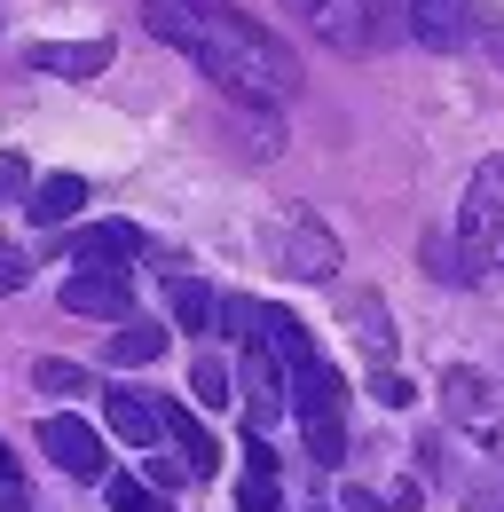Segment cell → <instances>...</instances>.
<instances>
[{"instance_id": "1", "label": "cell", "mask_w": 504, "mask_h": 512, "mask_svg": "<svg viewBox=\"0 0 504 512\" xmlns=\"http://www.w3.org/2000/svg\"><path fill=\"white\" fill-rule=\"evenodd\" d=\"M142 24L166 48H182L189 64L205 71L221 95H237V103L268 111V103H284L300 87V56L268 24H252L245 8H229V0H142Z\"/></svg>"}, {"instance_id": "2", "label": "cell", "mask_w": 504, "mask_h": 512, "mask_svg": "<svg viewBox=\"0 0 504 512\" xmlns=\"http://www.w3.org/2000/svg\"><path fill=\"white\" fill-rule=\"evenodd\" d=\"M426 260H434L441 284H497L504 276V158L473 166V190L457 205V245L434 237Z\"/></svg>"}, {"instance_id": "3", "label": "cell", "mask_w": 504, "mask_h": 512, "mask_svg": "<svg viewBox=\"0 0 504 512\" xmlns=\"http://www.w3.org/2000/svg\"><path fill=\"white\" fill-rule=\"evenodd\" d=\"M292 410H300V434H308L315 465H339L347 457V410H339V371L323 355L292 371Z\"/></svg>"}, {"instance_id": "4", "label": "cell", "mask_w": 504, "mask_h": 512, "mask_svg": "<svg viewBox=\"0 0 504 512\" xmlns=\"http://www.w3.org/2000/svg\"><path fill=\"white\" fill-rule=\"evenodd\" d=\"M441 410H449L457 434H473L489 457H504V386L489 379V371L449 363V371H441Z\"/></svg>"}, {"instance_id": "5", "label": "cell", "mask_w": 504, "mask_h": 512, "mask_svg": "<svg viewBox=\"0 0 504 512\" xmlns=\"http://www.w3.org/2000/svg\"><path fill=\"white\" fill-rule=\"evenodd\" d=\"M268 253H276L284 276H300V284H331V276H339V237H331L315 213H276Z\"/></svg>"}, {"instance_id": "6", "label": "cell", "mask_w": 504, "mask_h": 512, "mask_svg": "<svg viewBox=\"0 0 504 512\" xmlns=\"http://www.w3.org/2000/svg\"><path fill=\"white\" fill-rule=\"evenodd\" d=\"M315 24H323V40H331V48L371 56V48H386L394 32H410V8H402V0H331Z\"/></svg>"}, {"instance_id": "7", "label": "cell", "mask_w": 504, "mask_h": 512, "mask_svg": "<svg viewBox=\"0 0 504 512\" xmlns=\"http://www.w3.org/2000/svg\"><path fill=\"white\" fill-rule=\"evenodd\" d=\"M237 402H245V426L268 434L284 410H292V371L268 355V339H245V363H237Z\"/></svg>"}, {"instance_id": "8", "label": "cell", "mask_w": 504, "mask_h": 512, "mask_svg": "<svg viewBox=\"0 0 504 512\" xmlns=\"http://www.w3.org/2000/svg\"><path fill=\"white\" fill-rule=\"evenodd\" d=\"M40 449H48V465L71 473V481H103V473H111V449H103V434H95L87 418H48V426H40Z\"/></svg>"}, {"instance_id": "9", "label": "cell", "mask_w": 504, "mask_h": 512, "mask_svg": "<svg viewBox=\"0 0 504 512\" xmlns=\"http://www.w3.org/2000/svg\"><path fill=\"white\" fill-rule=\"evenodd\" d=\"M63 308L87 316V323H126V316H134V284H126L119 268H71Z\"/></svg>"}, {"instance_id": "10", "label": "cell", "mask_w": 504, "mask_h": 512, "mask_svg": "<svg viewBox=\"0 0 504 512\" xmlns=\"http://www.w3.org/2000/svg\"><path fill=\"white\" fill-rule=\"evenodd\" d=\"M63 260H79V268H119L126 276V268L142 260V229H134V221H87Z\"/></svg>"}, {"instance_id": "11", "label": "cell", "mask_w": 504, "mask_h": 512, "mask_svg": "<svg viewBox=\"0 0 504 512\" xmlns=\"http://www.w3.org/2000/svg\"><path fill=\"white\" fill-rule=\"evenodd\" d=\"M402 8H410V40H418V48H441V56H449V48L473 40V0H402Z\"/></svg>"}, {"instance_id": "12", "label": "cell", "mask_w": 504, "mask_h": 512, "mask_svg": "<svg viewBox=\"0 0 504 512\" xmlns=\"http://www.w3.org/2000/svg\"><path fill=\"white\" fill-rule=\"evenodd\" d=\"M103 418H111V434H119L126 449H166L158 402H150V394H134V386H111V394H103Z\"/></svg>"}, {"instance_id": "13", "label": "cell", "mask_w": 504, "mask_h": 512, "mask_svg": "<svg viewBox=\"0 0 504 512\" xmlns=\"http://www.w3.org/2000/svg\"><path fill=\"white\" fill-rule=\"evenodd\" d=\"M24 64L48 79H95L111 64V40H40V48H24Z\"/></svg>"}, {"instance_id": "14", "label": "cell", "mask_w": 504, "mask_h": 512, "mask_svg": "<svg viewBox=\"0 0 504 512\" xmlns=\"http://www.w3.org/2000/svg\"><path fill=\"white\" fill-rule=\"evenodd\" d=\"M158 426H166V442L182 449V465H189V481H213L221 473V449H213V434L189 418L182 402H158Z\"/></svg>"}, {"instance_id": "15", "label": "cell", "mask_w": 504, "mask_h": 512, "mask_svg": "<svg viewBox=\"0 0 504 512\" xmlns=\"http://www.w3.org/2000/svg\"><path fill=\"white\" fill-rule=\"evenodd\" d=\"M260 339H268V355L284 363V371H300V363H315V339L300 316H284V308H260Z\"/></svg>"}, {"instance_id": "16", "label": "cell", "mask_w": 504, "mask_h": 512, "mask_svg": "<svg viewBox=\"0 0 504 512\" xmlns=\"http://www.w3.org/2000/svg\"><path fill=\"white\" fill-rule=\"evenodd\" d=\"M79 205H87V182H79V174H48V182H32V197H24V213H32V221H48V229L71 221Z\"/></svg>"}, {"instance_id": "17", "label": "cell", "mask_w": 504, "mask_h": 512, "mask_svg": "<svg viewBox=\"0 0 504 512\" xmlns=\"http://www.w3.org/2000/svg\"><path fill=\"white\" fill-rule=\"evenodd\" d=\"M166 355V323H119L111 331V363L119 371H142V363H158Z\"/></svg>"}, {"instance_id": "18", "label": "cell", "mask_w": 504, "mask_h": 512, "mask_svg": "<svg viewBox=\"0 0 504 512\" xmlns=\"http://www.w3.org/2000/svg\"><path fill=\"white\" fill-rule=\"evenodd\" d=\"M166 300H174V323H182V331H197V339L221 323V300H213L197 276H174V292H166Z\"/></svg>"}, {"instance_id": "19", "label": "cell", "mask_w": 504, "mask_h": 512, "mask_svg": "<svg viewBox=\"0 0 504 512\" xmlns=\"http://www.w3.org/2000/svg\"><path fill=\"white\" fill-rule=\"evenodd\" d=\"M189 394H197L205 410H229V402H237V379H229V363H221V355H197V371H189Z\"/></svg>"}, {"instance_id": "20", "label": "cell", "mask_w": 504, "mask_h": 512, "mask_svg": "<svg viewBox=\"0 0 504 512\" xmlns=\"http://www.w3.org/2000/svg\"><path fill=\"white\" fill-rule=\"evenodd\" d=\"M103 497H111V512H166V505H158V489L134 481V473H103Z\"/></svg>"}, {"instance_id": "21", "label": "cell", "mask_w": 504, "mask_h": 512, "mask_svg": "<svg viewBox=\"0 0 504 512\" xmlns=\"http://www.w3.org/2000/svg\"><path fill=\"white\" fill-rule=\"evenodd\" d=\"M32 386H40V394H87V371H79V363H63V355H40V363H32Z\"/></svg>"}, {"instance_id": "22", "label": "cell", "mask_w": 504, "mask_h": 512, "mask_svg": "<svg viewBox=\"0 0 504 512\" xmlns=\"http://www.w3.org/2000/svg\"><path fill=\"white\" fill-rule=\"evenodd\" d=\"M355 339L386 363V347H394V339H386V308H378V292H355Z\"/></svg>"}, {"instance_id": "23", "label": "cell", "mask_w": 504, "mask_h": 512, "mask_svg": "<svg viewBox=\"0 0 504 512\" xmlns=\"http://www.w3.org/2000/svg\"><path fill=\"white\" fill-rule=\"evenodd\" d=\"M237 512H276V473H268V465H245V489H237Z\"/></svg>"}, {"instance_id": "24", "label": "cell", "mask_w": 504, "mask_h": 512, "mask_svg": "<svg viewBox=\"0 0 504 512\" xmlns=\"http://www.w3.org/2000/svg\"><path fill=\"white\" fill-rule=\"evenodd\" d=\"M489 457V449H481ZM473 512H504V457H489L481 473H473Z\"/></svg>"}, {"instance_id": "25", "label": "cell", "mask_w": 504, "mask_h": 512, "mask_svg": "<svg viewBox=\"0 0 504 512\" xmlns=\"http://www.w3.org/2000/svg\"><path fill=\"white\" fill-rule=\"evenodd\" d=\"M213 331H237V339H260V300H237V292H229V300H221V323H213Z\"/></svg>"}, {"instance_id": "26", "label": "cell", "mask_w": 504, "mask_h": 512, "mask_svg": "<svg viewBox=\"0 0 504 512\" xmlns=\"http://www.w3.org/2000/svg\"><path fill=\"white\" fill-rule=\"evenodd\" d=\"M371 394H378V402H386V410H410V394H418V386L402 379L394 363H378V371H371Z\"/></svg>"}, {"instance_id": "27", "label": "cell", "mask_w": 504, "mask_h": 512, "mask_svg": "<svg viewBox=\"0 0 504 512\" xmlns=\"http://www.w3.org/2000/svg\"><path fill=\"white\" fill-rule=\"evenodd\" d=\"M142 481H150V489H182L189 465H182V457H166V449H150V473H142Z\"/></svg>"}, {"instance_id": "28", "label": "cell", "mask_w": 504, "mask_h": 512, "mask_svg": "<svg viewBox=\"0 0 504 512\" xmlns=\"http://www.w3.org/2000/svg\"><path fill=\"white\" fill-rule=\"evenodd\" d=\"M0 512H24V473H16L8 442H0Z\"/></svg>"}, {"instance_id": "29", "label": "cell", "mask_w": 504, "mask_h": 512, "mask_svg": "<svg viewBox=\"0 0 504 512\" xmlns=\"http://www.w3.org/2000/svg\"><path fill=\"white\" fill-rule=\"evenodd\" d=\"M24 284H32V260L16 245H0V292H24Z\"/></svg>"}, {"instance_id": "30", "label": "cell", "mask_w": 504, "mask_h": 512, "mask_svg": "<svg viewBox=\"0 0 504 512\" xmlns=\"http://www.w3.org/2000/svg\"><path fill=\"white\" fill-rule=\"evenodd\" d=\"M0 197H32V166H24L16 150L0 158Z\"/></svg>"}, {"instance_id": "31", "label": "cell", "mask_w": 504, "mask_h": 512, "mask_svg": "<svg viewBox=\"0 0 504 512\" xmlns=\"http://www.w3.org/2000/svg\"><path fill=\"white\" fill-rule=\"evenodd\" d=\"M339 512H386V505H378L371 489H347V497H339Z\"/></svg>"}, {"instance_id": "32", "label": "cell", "mask_w": 504, "mask_h": 512, "mask_svg": "<svg viewBox=\"0 0 504 512\" xmlns=\"http://www.w3.org/2000/svg\"><path fill=\"white\" fill-rule=\"evenodd\" d=\"M292 8H308V16H323V8H331V0H292Z\"/></svg>"}]
</instances>
